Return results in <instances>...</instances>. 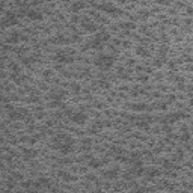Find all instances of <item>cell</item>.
<instances>
[{"label": "cell", "mask_w": 193, "mask_h": 193, "mask_svg": "<svg viewBox=\"0 0 193 193\" xmlns=\"http://www.w3.org/2000/svg\"><path fill=\"white\" fill-rule=\"evenodd\" d=\"M73 91H74L76 94H78V92H80V86H78L77 83H74V85H73Z\"/></svg>", "instance_id": "cell-24"}, {"label": "cell", "mask_w": 193, "mask_h": 193, "mask_svg": "<svg viewBox=\"0 0 193 193\" xmlns=\"http://www.w3.org/2000/svg\"><path fill=\"white\" fill-rule=\"evenodd\" d=\"M137 53H139V55H142V56H146V51H143V50H140V48L137 50Z\"/></svg>", "instance_id": "cell-27"}, {"label": "cell", "mask_w": 193, "mask_h": 193, "mask_svg": "<svg viewBox=\"0 0 193 193\" xmlns=\"http://www.w3.org/2000/svg\"><path fill=\"white\" fill-rule=\"evenodd\" d=\"M100 9L104 11V12H116V8L113 6L112 3H103V5H100Z\"/></svg>", "instance_id": "cell-14"}, {"label": "cell", "mask_w": 193, "mask_h": 193, "mask_svg": "<svg viewBox=\"0 0 193 193\" xmlns=\"http://www.w3.org/2000/svg\"><path fill=\"white\" fill-rule=\"evenodd\" d=\"M91 48H94V50H101L103 48V45H104V42H101L100 39H96V38H94L92 41H91Z\"/></svg>", "instance_id": "cell-15"}, {"label": "cell", "mask_w": 193, "mask_h": 193, "mask_svg": "<svg viewBox=\"0 0 193 193\" xmlns=\"http://www.w3.org/2000/svg\"><path fill=\"white\" fill-rule=\"evenodd\" d=\"M113 62H115V56H113V55H106V53H101L98 57L95 59V65L98 66L100 69H103V71L110 69Z\"/></svg>", "instance_id": "cell-1"}, {"label": "cell", "mask_w": 193, "mask_h": 193, "mask_svg": "<svg viewBox=\"0 0 193 193\" xmlns=\"http://www.w3.org/2000/svg\"><path fill=\"white\" fill-rule=\"evenodd\" d=\"M5 109H6V110H8V112H9V110H12V109H14V107H12V106H11V104H6V106H5Z\"/></svg>", "instance_id": "cell-28"}, {"label": "cell", "mask_w": 193, "mask_h": 193, "mask_svg": "<svg viewBox=\"0 0 193 193\" xmlns=\"http://www.w3.org/2000/svg\"><path fill=\"white\" fill-rule=\"evenodd\" d=\"M23 155H24L27 160H30V159H33V157H36V151H35V150H29V148H26V150L23 151Z\"/></svg>", "instance_id": "cell-16"}, {"label": "cell", "mask_w": 193, "mask_h": 193, "mask_svg": "<svg viewBox=\"0 0 193 193\" xmlns=\"http://www.w3.org/2000/svg\"><path fill=\"white\" fill-rule=\"evenodd\" d=\"M85 8V2H82V0H76V2L73 3L71 6V11L73 12H78V11H82Z\"/></svg>", "instance_id": "cell-13"}, {"label": "cell", "mask_w": 193, "mask_h": 193, "mask_svg": "<svg viewBox=\"0 0 193 193\" xmlns=\"http://www.w3.org/2000/svg\"><path fill=\"white\" fill-rule=\"evenodd\" d=\"M18 41H20V33H17V32L11 33V35H9V38H8V42H12V44L18 42Z\"/></svg>", "instance_id": "cell-19"}, {"label": "cell", "mask_w": 193, "mask_h": 193, "mask_svg": "<svg viewBox=\"0 0 193 193\" xmlns=\"http://www.w3.org/2000/svg\"><path fill=\"white\" fill-rule=\"evenodd\" d=\"M136 125H137L139 128H148V124H146V122H136Z\"/></svg>", "instance_id": "cell-23"}, {"label": "cell", "mask_w": 193, "mask_h": 193, "mask_svg": "<svg viewBox=\"0 0 193 193\" xmlns=\"http://www.w3.org/2000/svg\"><path fill=\"white\" fill-rule=\"evenodd\" d=\"M143 175L148 178V180H154L157 175H159V171L157 169H154V168H150V169H145V172H143Z\"/></svg>", "instance_id": "cell-11"}, {"label": "cell", "mask_w": 193, "mask_h": 193, "mask_svg": "<svg viewBox=\"0 0 193 193\" xmlns=\"http://www.w3.org/2000/svg\"><path fill=\"white\" fill-rule=\"evenodd\" d=\"M95 38L100 39L101 42H106V41H109V33H107V32H98Z\"/></svg>", "instance_id": "cell-18"}, {"label": "cell", "mask_w": 193, "mask_h": 193, "mask_svg": "<svg viewBox=\"0 0 193 193\" xmlns=\"http://www.w3.org/2000/svg\"><path fill=\"white\" fill-rule=\"evenodd\" d=\"M100 85H101L103 87H109V82H106V80H101V82H100Z\"/></svg>", "instance_id": "cell-25"}, {"label": "cell", "mask_w": 193, "mask_h": 193, "mask_svg": "<svg viewBox=\"0 0 193 193\" xmlns=\"http://www.w3.org/2000/svg\"><path fill=\"white\" fill-rule=\"evenodd\" d=\"M65 95H66V92H65L64 89H53V91L50 92V98H51V100H59V101H64Z\"/></svg>", "instance_id": "cell-7"}, {"label": "cell", "mask_w": 193, "mask_h": 193, "mask_svg": "<svg viewBox=\"0 0 193 193\" xmlns=\"http://www.w3.org/2000/svg\"><path fill=\"white\" fill-rule=\"evenodd\" d=\"M189 139H190V134H189V133H184V134H183V140H186V142H187Z\"/></svg>", "instance_id": "cell-26"}, {"label": "cell", "mask_w": 193, "mask_h": 193, "mask_svg": "<svg viewBox=\"0 0 193 193\" xmlns=\"http://www.w3.org/2000/svg\"><path fill=\"white\" fill-rule=\"evenodd\" d=\"M50 187V181L47 178H39L38 181H33V189H48Z\"/></svg>", "instance_id": "cell-9"}, {"label": "cell", "mask_w": 193, "mask_h": 193, "mask_svg": "<svg viewBox=\"0 0 193 193\" xmlns=\"http://www.w3.org/2000/svg\"><path fill=\"white\" fill-rule=\"evenodd\" d=\"M87 164H89V168H92V169H98L103 163H101L100 160H96V159H92V157H87Z\"/></svg>", "instance_id": "cell-12"}, {"label": "cell", "mask_w": 193, "mask_h": 193, "mask_svg": "<svg viewBox=\"0 0 193 193\" xmlns=\"http://www.w3.org/2000/svg\"><path fill=\"white\" fill-rule=\"evenodd\" d=\"M56 150L60 151V154H65V155L69 154V152H73V150H74V140L68 136V137L64 140V142L56 148Z\"/></svg>", "instance_id": "cell-2"}, {"label": "cell", "mask_w": 193, "mask_h": 193, "mask_svg": "<svg viewBox=\"0 0 193 193\" xmlns=\"http://www.w3.org/2000/svg\"><path fill=\"white\" fill-rule=\"evenodd\" d=\"M60 177H62L65 181H76V177H74V175H69V173H66V172H60Z\"/></svg>", "instance_id": "cell-20"}, {"label": "cell", "mask_w": 193, "mask_h": 193, "mask_svg": "<svg viewBox=\"0 0 193 193\" xmlns=\"http://www.w3.org/2000/svg\"><path fill=\"white\" fill-rule=\"evenodd\" d=\"M55 60L59 64H69V62H73V57L69 56L66 51H57V53L55 55Z\"/></svg>", "instance_id": "cell-4"}, {"label": "cell", "mask_w": 193, "mask_h": 193, "mask_svg": "<svg viewBox=\"0 0 193 193\" xmlns=\"http://www.w3.org/2000/svg\"><path fill=\"white\" fill-rule=\"evenodd\" d=\"M26 17H27L29 20H32V21H41L42 20V14L39 11H35V9L27 11L26 12Z\"/></svg>", "instance_id": "cell-8"}, {"label": "cell", "mask_w": 193, "mask_h": 193, "mask_svg": "<svg viewBox=\"0 0 193 193\" xmlns=\"http://www.w3.org/2000/svg\"><path fill=\"white\" fill-rule=\"evenodd\" d=\"M9 119H12V121H20L21 118H24V116H27V112H24V110H20V109H12V110H9Z\"/></svg>", "instance_id": "cell-5"}, {"label": "cell", "mask_w": 193, "mask_h": 193, "mask_svg": "<svg viewBox=\"0 0 193 193\" xmlns=\"http://www.w3.org/2000/svg\"><path fill=\"white\" fill-rule=\"evenodd\" d=\"M18 23V17H17L14 12H6L5 20H3V26H14Z\"/></svg>", "instance_id": "cell-6"}, {"label": "cell", "mask_w": 193, "mask_h": 193, "mask_svg": "<svg viewBox=\"0 0 193 193\" xmlns=\"http://www.w3.org/2000/svg\"><path fill=\"white\" fill-rule=\"evenodd\" d=\"M69 118H71V121L74 122V124H77V125H82V124H85V122L87 121V115H86L85 112H82V110L73 112Z\"/></svg>", "instance_id": "cell-3"}, {"label": "cell", "mask_w": 193, "mask_h": 193, "mask_svg": "<svg viewBox=\"0 0 193 193\" xmlns=\"http://www.w3.org/2000/svg\"><path fill=\"white\" fill-rule=\"evenodd\" d=\"M163 166H164L166 169H171V168H173V164H172L169 160H163Z\"/></svg>", "instance_id": "cell-22"}, {"label": "cell", "mask_w": 193, "mask_h": 193, "mask_svg": "<svg viewBox=\"0 0 193 193\" xmlns=\"http://www.w3.org/2000/svg\"><path fill=\"white\" fill-rule=\"evenodd\" d=\"M104 175H106L109 180H116V178L119 177V169H118V168H112V169H109L107 172H104Z\"/></svg>", "instance_id": "cell-10"}, {"label": "cell", "mask_w": 193, "mask_h": 193, "mask_svg": "<svg viewBox=\"0 0 193 193\" xmlns=\"http://www.w3.org/2000/svg\"><path fill=\"white\" fill-rule=\"evenodd\" d=\"M15 180L21 181V180H23V175H21V173H18V172H14V173L11 175V181H15Z\"/></svg>", "instance_id": "cell-21"}, {"label": "cell", "mask_w": 193, "mask_h": 193, "mask_svg": "<svg viewBox=\"0 0 193 193\" xmlns=\"http://www.w3.org/2000/svg\"><path fill=\"white\" fill-rule=\"evenodd\" d=\"M82 26H83V29H85L86 32H91V33H92V32H96V26L92 24V23H83Z\"/></svg>", "instance_id": "cell-17"}]
</instances>
